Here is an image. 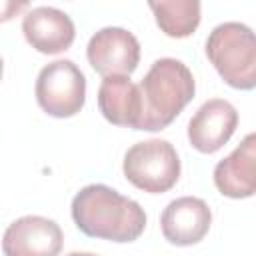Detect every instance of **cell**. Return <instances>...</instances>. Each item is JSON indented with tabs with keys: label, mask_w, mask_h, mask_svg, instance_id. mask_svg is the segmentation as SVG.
<instances>
[{
	"label": "cell",
	"mask_w": 256,
	"mask_h": 256,
	"mask_svg": "<svg viewBox=\"0 0 256 256\" xmlns=\"http://www.w3.org/2000/svg\"><path fill=\"white\" fill-rule=\"evenodd\" d=\"M72 220L90 238L134 242L146 228L144 208L106 184H88L72 198Z\"/></svg>",
	"instance_id": "1"
},
{
	"label": "cell",
	"mask_w": 256,
	"mask_h": 256,
	"mask_svg": "<svg viewBox=\"0 0 256 256\" xmlns=\"http://www.w3.org/2000/svg\"><path fill=\"white\" fill-rule=\"evenodd\" d=\"M142 120L138 130H164L194 98L196 82L188 66L176 58L156 60L140 82Z\"/></svg>",
	"instance_id": "2"
},
{
	"label": "cell",
	"mask_w": 256,
	"mask_h": 256,
	"mask_svg": "<svg viewBox=\"0 0 256 256\" xmlns=\"http://www.w3.org/2000/svg\"><path fill=\"white\" fill-rule=\"evenodd\" d=\"M206 56L228 86L256 88V32L246 24H218L206 38Z\"/></svg>",
	"instance_id": "3"
},
{
	"label": "cell",
	"mask_w": 256,
	"mask_h": 256,
	"mask_svg": "<svg viewBox=\"0 0 256 256\" xmlns=\"http://www.w3.org/2000/svg\"><path fill=\"white\" fill-rule=\"evenodd\" d=\"M124 176L148 194L168 192L180 178V158L168 140L152 138L136 142L124 154Z\"/></svg>",
	"instance_id": "4"
},
{
	"label": "cell",
	"mask_w": 256,
	"mask_h": 256,
	"mask_svg": "<svg viewBox=\"0 0 256 256\" xmlns=\"http://www.w3.org/2000/svg\"><path fill=\"white\" fill-rule=\"evenodd\" d=\"M34 92L48 116L70 118L86 102V78L72 60H54L38 72Z\"/></svg>",
	"instance_id": "5"
},
{
	"label": "cell",
	"mask_w": 256,
	"mask_h": 256,
	"mask_svg": "<svg viewBox=\"0 0 256 256\" xmlns=\"http://www.w3.org/2000/svg\"><path fill=\"white\" fill-rule=\"evenodd\" d=\"M86 58L90 66L104 78L130 76L140 62V42L126 28L106 26L90 38Z\"/></svg>",
	"instance_id": "6"
},
{
	"label": "cell",
	"mask_w": 256,
	"mask_h": 256,
	"mask_svg": "<svg viewBox=\"0 0 256 256\" xmlns=\"http://www.w3.org/2000/svg\"><path fill=\"white\" fill-rule=\"evenodd\" d=\"M62 242V228L54 220L30 214L4 230L2 252L4 256H58Z\"/></svg>",
	"instance_id": "7"
},
{
	"label": "cell",
	"mask_w": 256,
	"mask_h": 256,
	"mask_svg": "<svg viewBox=\"0 0 256 256\" xmlns=\"http://www.w3.org/2000/svg\"><path fill=\"white\" fill-rule=\"evenodd\" d=\"M238 126L236 108L222 98L206 100L188 122V140L202 154L218 152Z\"/></svg>",
	"instance_id": "8"
},
{
	"label": "cell",
	"mask_w": 256,
	"mask_h": 256,
	"mask_svg": "<svg viewBox=\"0 0 256 256\" xmlns=\"http://www.w3.org/2000/svg\"><path fill=\"white\" fill-rule=\"evenodd\" d=\"M212 212L202 198L182 196L162 210L160 228L164 238L174 246L198 244L210 230Z\"/></svg>",
	"instance_id": "9"
},
{
	"label": "cell",
	"mask_w": 256,
	"mask_h": 256,
	"mask_svg": "<svg viewBox=\"0 0 256 256\" xmlns=\"http://www.w3.org/2000/svg\"><path fill=\"white\" fill-rule=\"evenodd\" d=\"M22 32L26 42L42 54H60L68 50L76 36L72 18L54 6L28 10L22 18Z\"/></svg>",
	"instance_id": "10"
},
{
	"label": "cell",
	"mask_w": 256,
	"mask_h": 256,
	"mask_svg": "<svg viewBox=\"0 0 256 256\" xmlns=\"http://www.w3.org/2000/svg\"><path fill=\"white\" fill-rule=\"evenodd\" d=\"M214 184L222 196L236 200L256 194V132L246 134L242 142L216 164Z\"/></svg>",
	"instance_id": "11"
},
{
	"label": "cell",
	"mask_w": 256,
	"mask_h": 256,
	"mask_svg": "<svg viewBox=\"0 0 256 256\" xmlns=\"http://www.w3.org/2000/svg\"><path fill=\"white\" fill-rule=\"evenodd\" d=\"M98 108L114 126L138 130L142 120V92L130 76H106L98 88Z\"/></svg>",
	"instance_id": "12"
},
{
	"label": "cell",
	"mask_w": 256,
	"mask_h": 256,
	"mask_svg": "<svg viewBox=\"0 0 256 256\" xmlns=\"http://www.w3.org/2000/svg\"><path fill=\"white\" fill-rule=\"evenodd\" d=\"M158 28L170 38H186L200 24L198 0H160L148 2Z\"/></svg>",
	"instance_id": "13"
},
{
	"label": "cell",
	"mask_w": 256,
	"mask_h": 256,
	"mask_svg": "<svg viewBox=\"0 0 256 256\" xmlns=\"http://www.w3.org/2000/svg\"><path fill=\"white\" fill-rule=\"evenodd\" d=\"M66 256H96V254H92V252H70Z\"/></svg>",
	"instance_id": "14"
}]
</instances>
